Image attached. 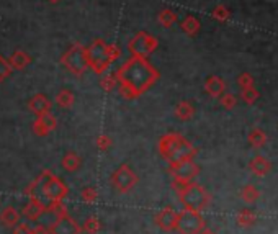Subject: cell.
Listing matches in <instances>:
<instances>
[{"instance_id": "obj_1", "label": "cell", "mask_w": 278, "mask_h": 234, "mask_svg": "<svg viewBox=\"0 0 278 234\" xmlns=\"http://www.w3.org/2000/svg\"><path fill=\"white\" fill-rule=\"evenodd\" d=\"M159 79V72L143 58H131L118 71L120 93L128 100L138 98Z\"/></svg>"}, {"instance_id": "obj_2", "label": "cell", "mask_w": 278, "mask_h": 234, "mask_svg": "<svg viewBox=\"0 0 278 234\" xmlns=\"http://www.w3.org/2000/svg\"><path fill=\"white\" fill-rule=\"evenodd\" d=\"M26 193L30 195V198L38 200L44 207H49L51 203L63 202L69 193V189L61 179L51 175L49 172H44L36 182H33Z\"/></svg>"}, {"instance_id": "obj_3", "label": "cell", "mask_w": 278, "mask_h": 234, "mask_svg": "<svg viewBox=\"0 0 278 234\" xmlns=\"http://www.w3.org/2000/svg\"><path fill=\"white\" fill-rule=\"evenodd\" d=\"M159 154L166 159L169 164L192 161L196 156V148L177 133H169L159 139L157 143Z\"/></svg>"}, {"instance_id": "obj_4", "label": "cell", "mask_w": 278, "mask_h": 234, "mask_svg": "<svg viewBox=\"0 0 278 234\" xmlns=\"http://www.w3.org/2000/svg\"><path fill=\"white\" fill-rule=\"evenodd\" d=\"M180 203L183 205V208L193 210V212H203L211 202V196L208 191L205 190V187H201L196 182H190L180 195Z\"/></svg>"}, {"instance_id": "obj_5", "label": "cell", "mask_w": 278, "mask_h": 234, "mask_svg": "<svg viewBox=\"0 0 278 234\" xmlns=\"http://www.w3.org/2000/svg\"><path fill=\"white\" fill-rule=\"evenodd\" d=\"M205 228V218L201 216L200 212H193V210L188 208H183L182 212H178L175 228L178 234H200Z\"/></svg>"}, {"instance_id": "obj_6", "label": "cell", "mask_w": 278, "mask_h": 234, "mask_svg": "<svg viewBox=\"0 0 278 234\" xmlns=\"http://www.w3.org/2000/svg\"><path fill=\"white\" fill-rule=\"evenodd\" d=\"M111 184L120 193H128L138 184V175L128 164H121L111 174Z\"/></svg>"}, {"instance_id": "obj_7", "label": "cell", "mask_w": 278, "mask_h": 234, "mask_svg": "<svg viewBox=\"0 0 278 234\" xmlns=\"http://www.w3.org/2000/svg\"><path fill=\"white\" fill-rule=\"evenodd\" d=\"M157 44H159L157 40H155L150 33L139 31L138 35H136L134 38L129 41L128 49H129V53H131L133 58L146 59L155 48H157Z\"/></svg>"}, {"instance_id": "obj_8", "label": "cell", "mask_w": 278, "mask_h": 234, "mask_svg": "<svg viewBox=\"0 0 278 234\" xmlns=\"http://www.w3.org/2000/svg\"><path fill=\"white\" fill-rule=\"evenodd\" d=\"M169 172L173 179H180L185 182H193L195 177L200 174V167L193 161H185V162H177V164H169Z\"/></svg>"}, {"instance_id": "obj_9", "label": "cell", "mask_w": 278, "mask_h": 234, "mask_svg": "<svg viewBox=\"0 0 278 234\" xmlns=\"http://www.w3.org/2000/svg\"><path fill=\"white\" fill-rule=\"evenodd\" d=\"M90 59H92V67L95 69L97 72H103L107 71L108 64L111 63L110 56H108V46L103 43V41L98 40L95 44L92 46L90 49Z\"/></svg>"}, {"instance_id": "obj_10", "label": "cell", "mask_w": 278, "mask_h": 234, "mask_svg": "<svg viewBox=\"0 0 278 234\" xmlns=\"http://www.w3.org/2000/svg\"><path fill=\"white\" fill-rule=\"evenodd\" d=\"M82 228L70 214H64L49 228V234H81Z\"/></svg>"}, {"instance_id": "obj_11", "label": "cell", "mask_w": 278, "mask_h": 234, "mask_svg": "<svg viewBox=\"0 0 278 234\" xmlns=\"http://www.w3.org/2000/svg\"><path fill=\"white\" fill-rule=\"evenodd\" d=\"M177 218H178V212H175V210L171 207H166L157 213V216H155V224H157L162 231L171 233V231H175Z\"/></svg>"}, {"instance_id": "obj_12", "label": "cell", "mask_w": 278, "mask_h": 234, "mask_svg": "<svg viewBox=\"0 0 278 234\" xmlns=\"http://www.w3.org/2000/svg\"><path fill=\"white\" fill-rule=\"evenodd\" d=\"M205 92L210 97L219 98L226 92V82L219 76H210L205 81Z\"/></svg>"}, {"instance_id": "obj_13", "label": "cell", "mask_w": 278, "mask_h": 234, "mask_svg": "<svg viewBox=\"0 0 278 234\" xmlns=\"http://www.w3.org/2000/svg\"><path fill=\"white\" fill-rule=\"evenodd\" d=\"M249 170L257 177H265L268 172L272 170V164L268 162L263 156L257 154V156H254L252 161L249 162Z\"/></svg>"}, {"instance_id": "obj_14", "label": "cell", "mask_w": 278, "mask_h": 234, "mask_svg": "<svg viewBox=\"0 0 278 234\" xmlns=\"http://www.w3.org/2000/svg\"><path fill=\"white\" fill-rule=\"evenodd\" d=\"M173 113L180 121H190L195 116V106L190 102H178Z\"/></svg>"}, {"instance_id": "obj_15", "label": "cell", "mask_w": 278, "mask_h": 234, "mask_svg": "<svg viewBox=\"0 0 278 234\" xmlns=\"http://www.w3.org/2000/svg\"><path fill=\"white\" fill-rule=\"evenodd\" d=\"M44 208L46 207H44L43 203H40L38 200L30 198V203H28L26 207H25V210H23V214H25V216L30 219V221H36V219L41 216V213L44 212Z\"/></svg>"}, {"instance_id": "obj_16", "label": "cell", "mask_w": 278, "mask_h": 234, "mask_svg": "<svg viewBox=\"0 0 278 234\" xmlns=\"http://www.w3.org/2000/svg\"><path fill=\"white\" fill-rule=\"evenodd\" d=\"M0 221L8 228H15L18 221H20V213H18L13 207H7L2 210V213H0Z\"/></svg>"}, {"instance_id": "obj_17", "label": "cell", "mask_w": 278, "mask_h": 234, "mask_svg": "<svg viewBox=\"0 0 278 234\" xmlns=\"http://www.w3.org/2000/svg\"><path fill=\"white\" fill-rule=\"evenodd\" d=\"M200 20L195 18L193 15H187L183 20L180 21V28L183 33H187L188 36H195L198 31H200Z\"/></svg>"}, {"instance_id": "obj_18", "label": "cell", "mask_w": 278, "mask_h": 234, "mask_svg": "<svg viewBox=\"0 0 278 234\" xmlns=\"http://www.w3.org/2000/svg\"><path fill=\"white\" fill-rule=\"evenodd\" d=\"M247 141H249V144H251L252 148L260 149V148H263L267 144V134L263 133L260 128H254L251 133H249Z\"/></svg>"}, {"instance_id": "obj_19", "label": "cell", "mask_w": 278, "mask_h": 234, "mask_svg": "<svg viewBox=\"0 0 278 234\" xmlns=\"http://www.w3.org/2000/svg\"><path fill=\"white\" fill-rule=\"evenodd\" d=\"M258 196H260V191H258V189L256 185L247 184L241 189V198L246 203H256L258 200Z\"/></svg>"}, {"instance_id": "obj_20", "label": "cell", "mask_w": 278, "mask_h": 234, "mask_svg": "<svg viewBox=\"0 0 278 234\" xmlns=\"http://www.w3.org/2000/svg\"><path fill=\"white\" fill-rule=\"evenodd\" d=\"M235 221H237V226L249 228V226H252V224L257 221V216H256V213H254L252 210H241L239 214H237V218H235Z\"/></svg>"}, {"instance_id": "obj_21", "label": "cell", "mask_w": 278, "mask_h": 234, "mask_svg": "<svg viewBox=\"0 0 278 234\" xmlns=\"http://www.w3.org/2000/svg\"><path fill=\"white\" fill-rule=\"evenodd\" d=\"M157 21L161 23L164 28H171L173 23L177 21V13L171 10V8H162L157 15Z\"/></svg>"}, {"instance_id": "obj_22", "label": "cell", "mask_w": 278, "mask_h": 234, "mask_svg": "<svg viewBox=\"0 0 278 234\" xmlns=\"http://www.w3.org/2000/svg\"><path fill=\"white\" fill-rule=\"evenodd\" d=\"M63 166H64L65 170L75 172V170L79 169V166H81V157H79L77 154H74V152L65 154V157H64V161H63Z\"/></svg>"}, {"instance_id": "obj_23", "label": "cell", "mask_w": 278, "mask_h": 234, "mask_svg": "<svg viewBox=\"0 0 278 234\" xmlns=\"http://www.w3.org/2000/svg\"><path fill=\"white\" fill-rule=\"evenodd\" d=\"M241 98H242V102L246 105H254L258 100V98H260V93H258V90H257L256 87L244 88V90L241 92Z\"/></svg>"}, {"instance_id": "obj_24", "label": "cell", "mask_w": 278, "mask_h": 234, "mask_svg": "<svg viewBox=\"0 0 278 234\" xmlns=\"http://www.w3.org/2000/svg\"><path fill=\"white\" fill-rule=\"evenodd\" d=\"M218 100H219V105L223 106L224 110H233L234 106L237 105V98H235L234 93H229V92H224Z\"/></svg>"}, {"instance_id": "obj_25", "label": "cell", "mask_w": 278, "mask_h": 234, "mask_svg": "<svg viewBox=\"0 0 278 234\" xmlns=\"http://www.w3.org/2000/svg\"><path fill=\"white\" fill-rule=\"evenodd\" d=\"M100 228H102L100 221H98L95 216H90V218L86 219V223H84L82 231H86L87 234H97L98 231H100Z\"/></svg>"}, {"instance_id": "obj_26", "label": "cell", "mask_w": 278, "mask_h": 234, "mask_svg": "<svg viewBox=\"0 0 278 234\" xmlns=\"http://www.w3.org/2000/svg\"><path fill=\"white\" fill-rule=\"evenodd\" d=\"M211 17L218 21H226L231 17V12H229V8H226L224 5H218V7H214L213 12H211Z\"/></svg>"}, {"instance_id": "obj_27", "label": "cell", "mask_w": 278, "mask_h": 234, "mask_svg": "<svg viewBox=\"0 0 278 234\" xmlns=\"http://www.w3.org/2000/svg\"><path fill=\"white\" fill-rule=\"evenodd\" d=\"M237 85L242 88H251V87H254V77L251 76V74L249 72H242L241 76L237 77Z\"/></svg>"}, {"instance_id": "obj_28", "label": "cell", "mask_w": 278, "mask_h": 234, "mask_svg": "<svg viewBox=\"0 0 278 234\" xmlns=\"http://www.w3.org/2000/svg\"><path fill=\"white\" fill-rule=\"evenodd\" d=\"M97 196H98V193L93 187H86V189L82 190V200L86 203H93L97 200Z\"/></svg>"}, {"instance_id": "obj_29", "label": "cell", "mask_w": 278, "mask_h": 234, "mask_svg": "<svg viewBox=\"0 0 278 234\" xmlns=\"http://www.w3.org/2000/svg\"><path fill=\"white\" fill-rule=\"evenodd\" d=\"M116 84H118V79L113 77V76H107V77L102 79V88H103V90H107V92L113 90Z\"/></svg>"}, {"instance_id": "obj_30", "label": "cell", "mask_w": 278, "mask_h": 234, "mask_svg": "<svg viewBox=\"0 0 278 234\" xmlns=\"http://www.w3.org/2000/svg\"><path fill=\"white\" fill-rule=\"evenodd\" d=\"M97 146L100 151H107V149L111 146V138L107 136V134H100V136L97 138Z\"/></svg>"}, {"instance_id": "obj_31", "label": "cell", "mask_w": 278, "mask_h": 234, "mask_svg": "<svg viewBox=\"0 0 278 234\" xmlns=\"http://www.w3.org/2000/svg\"><path fill=\"white\" fill-rule=\"evenodd\" d=\"M58 102H59V104L63 105V106H69V105L74 102V97H72V93H70V92H65V90H64V92L59 95Z\"/></svg>"}, {"instance_id": "obj_32", "label": "cell", "mask_w": 278, "mask_h": 234, "mask_svg": "<svg viewBox=\"0 0 278 234\" xmlns=\"http://www.w3.org/2000/svg\"><path fill=\"white\" fill-rule=\"evenodd\" d=\"M31 229L33 228L28 226L26 223H18L13 229V234H31Z\"/></svg>"}, {"instance_id": "obj_33", "label": "cell", "mask_w": 278, "mask_h": 234, "mask_svg": "<svg viewBox=\"0 0 278 234\" xmlns=\"http://www.w3.org/2000/svg\"><path fill=\"white\" fill-rule=\"evenodd\" d=\"M108 56H110L111 61H115L116 58H120V56H121V49L118 48L116 44H110V46H108Z\"/></svg>"}, {"instance_id": "obj_34", "label": "cell", "mask_w": 278, "mask_h": 234, "mask_svg": "<svg viewBox=\"0 0 278 234\" xmlns=\"http://www.w3.org/2000/svg\"><path fill=\"white\" fill-rule=\"evenodd\" d=\"M31 234H49V228L43 226V224H36V226L31 229Z\"/></svg>"}, {"instance_id": "obj_35", "label": "cell", "mask_w": 278, "mask_h": 234, "mask_svg": "<svg viewBox=\"0 0 278 234\" xmlns=\"http://www.w3.org/2000/svg\"><path fill=\"white\" fill-rule=\"evenodd\" d=\"M200 234H214V233H213V231H211V229H206V228H205V229H203V231H201Z\"/></svg>"}]
</instances>
